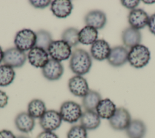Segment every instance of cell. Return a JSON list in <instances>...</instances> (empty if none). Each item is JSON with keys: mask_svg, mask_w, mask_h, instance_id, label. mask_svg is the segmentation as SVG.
Instances as JSON below:
<instances>
[{"mask_svg": "<svg viewBox=\"0 0 155 138\" xmlns=\"http://www.w3.org/2000/svg\"><path fill=\"white\" fill-rule=\"evenodd\" d=\"M80 123L87 130H94L99 126L101 118L95 111H85L81 117Z\"/></svg>", "mask_w": 155, "mask_h": 138, "instance_id": "18", "label": "cell"}, {"mask_svg": "<svg viewBox=\"0 0 155 138\" xmlns=\"http://www.w3.org/2000/svg\"><path fill=\"white\" fill-rule=\"evenodd\" d=\"M59 114L62 120L69 123H74L80 120L82 114L81 106L73 101H65L62 103Z\"/></svg>", "mask_w": 155, "mask_h": 138, "instance_id": "4", "label": "cell"}, {"mask_svg": "<svg viewBox=\"0 0 155 138\" xmlns=\"http://www.w3.org/2000/svg\"><path fill=\"white\" fill-rule=\"evenodd\" d=\"M101 100V95L98 92L90 89L82 97V105L85 111H95Z\"/></svg>", "mask_w": 155, "mask_h": 138, "instance_id": "22", "label": "cell"}, {"mask_svg": "<svg viewBox=\"0 0 155 138\" xmlns=\"http://www.w3.org/2000/svg\"><path fill=\"white\" fill-rule=\"evenodd\" d=\"M47 111L45 103L41 99H33L27 106V112L34 119H40Z\"/></svg>", "mask_w": 155, "mask_h": 138, "instance_id": "24", "label": "cell"}, {"mask_svg": "<svg viewBox=\"0 0 155 138\" xmlns=\"http://www.w3.org/2000/svg\"><path fill=\"white\" fill-rule=\"evenodd\" d=\"M68 87L73 95L79 97H83L90 90L86 79L78 75L73 76L69 79Z\"/></svg>", "mask_w": 155, "mask_h": 138, "instance_id": "10", "label": "cell"}, {"mask_svg": "<svg viewBox=\"0 0 155 138\" xmlns=\"http://www.w3.org/2000/svg\"><path fill=\"white\" fill-rule=\"evenodd\" d=\"M79 32L78 29L75 27H68L62 33V40L66 42L71 47H76L79 43Z\"/></svg>", "mask_w": 155, "mask_h": 138, "instance_id": "26", "label": "cell"}, {"mask_svg": "<svg viewBox=\"0 0 155 138\" xmlns=\"http://www.w3.org/2000/svg\"><path fill=\"white\" fill-rule=\"evenodd\" d=\"M110 126L114 130L121 131L126 129L131 121L129 111L120 107L116 109L114 115L108 120Z\"/></svg>", "mask_w": 155, "mask_h": 138, "instance_id": "8", "label": "cell"}, {"mask_svg": "<svg viewBox=\"0 0 155 138\" xmlns=\"http://www.w3.org/2000/svg\"><path fill=\"white\" fill-rule=\"evenodd\" d=\"M107 21L105 13L99 10L90 11L84 17V22L86 26L92 27L97 30L104 28Z\"/></svg>", "mask_w": 155, "mask_h": 138, "instance_id": "14", "label": "cell"}, {"mask_svg": "<svg viewBox=\"0 0 155 138\" xmlns=\"http://www.w3.org/2000/svg\"><path fill=\"white\" fill-rule=\"evenodd\" d=\"M4 53V51L2 50V47L0 46V63L3 61Z\"/></svg>", "mask_w": 155, "mask_h": 138, "instance_id": "35", "label": "cell"}, {"mask_svg": "<svg viewBox=\"0 0 155 138\" xmlns=\"http://www.w3.org/2000/svg\"><path fill=\"white\" fill-rule=\"evenodd\" d=\"M97 29L85 26L79 32V41L84 45L92 44L97 40Z\"/></svg>", "mask_w": 155, "mask_h": 138, "instance_id": "23", "label": "cell"}, {"mask_svg": "<svg viewBox=\"0 0 155 138\" xmlns=\"http://www.w3.org/2000/svg\"><path fill=\"white\" fill-rule=\"evenodd\" d=\"M8 97L7 94L2 90H0V108H3L8 104Z\"/></svg>", "mask_w": 155, "mask_h": 138, "instance_id": "31", "label": "cell"}, {"mask_svg": "<svg viewBox=\"0 0 155 138\" xmlns=\"http://www.w3.org/2000/svg\"><path fill=\"white\" fill-rule=\"evenodd\" d=\"M111 51L109 44L104 40H97L91 44L90 48L91 56L97 61L107 60Z\"/></svg>", "mask_w": 155, "mask_h": 138, "instance_id": "15", "label": "cell"}, {"mask_svg": "<svg viewBox=\"0 0 155 138\" xmlns=\"http://www.w3.org/2000/svg\"><path fill=\"white\" fill-rule=\"evenodd\" d=\"M143 2H144L145 4H154L155 3V1H142Z\"/></svg>", "mask_w": 155, "mask_h": 138, "instance_id": "36", "label": "cell"}, {"mask_svg": "<svg viewBox=\"0 0 155 138\" xmlns=\"http://www.w3.org/2000/svg\"><path fill=\"white\" fill-rule=\"evenodd\" d=\"M73 6L69 0H54L51 3V11L58 18H65L68 16L73 10Z\"/></svg>", "mask_w": 155, "mask_h": 138, "instance_id": "16", "label": "cell"}, {"mask_svg": "<svg viewBox=\"0 0 155 138\" xmlns=\"http://www.w3.org/2000/svg\"><path fill=\"white\" fill-rule=\"evenodd\" d=\"M87 129L81 125L71 126L67 134V138H87Z\"/></svg>", "mask_w": 155, "mask_h": 138, "instance_id": "28", "label": "cell"}, {"mask_svg": "<svg viewBox=\"0 0 155 138\" xmlns=\"http://www.w3.org/2000/svg\"><path fill=\"white\" fill-rule=\"evenodd\" d=\"M150 58L148 48L140 44L131 48L128 52V61L131 66L139 69L145 67L149 63Z\"/></svg>", "mask_w": 155, "mask_h": 138, "instance_id": "2", "label": "cell"}, {"mask_svg": "<svg viewBox=\"0 0 155 138\" xmlns=\"http://www.w3.org/2000/svg\"><path fill=\"white\" fill-rule=\"evenodd\" d=\"M92 66V60L89 53L82 49H76L72 52L69 66L71 71L78 75L87 74Z\"/></svg>", "mask_w": 155, "mask_h": 138, "instance_id": "1", "label": "cell"}, {"mask_svg": "<svg viewBox=\"0 0 155 138\" xmlns=\"http://www.w3.org/2000/svg\"><path fill=\"white\" fill-rule=\"evenodd\" d=\"M64 66L59 61L49 59L48 63L42 68V74L49 81H56L64 74Z\"/></svg>", "mask_w": 155, "mask_h": 138, "instance_id": "9", "label": "cell"}, {"mask_svg": "<svg viewBox=\"0 0 155 138\" xmlns=\"http://www.w3.org/2000/svg\"><path fill=\"white\" fill-rule=\"evenodd\" d=\"M125 130L128 138H143L146 134L147 128L143 121L135 119L131 121Z\"/></svg>", "mask_w": 155, "mask_h": 138, "instance_id": "21", "label": "cell"}, {"mask_svg": "<svg viewBox=\"0 0 155 138\" xmlns=\"http://www.w3.org/2000/svg\"><path fill=\"white\" fill-rule=\"evenodd\" d=\"M15 125L19 131L28 133L34 129L35 120L27 112H21L16 116Z\"/></svg>", "mask_w": 155, "mask_h": 138, "instance_id": "17", "label": "cell"}, {"mask_svg": "<svg viewBox=\"0 0 155 138\" xmlns=\"http://www.w3.org/2000/svg\"><path fill=\"white\" fill-rule=\"evenodd\" d=\"M122 40L124 44L128 47H133L140 44L142 35L140 31L131 27H127L122 33Z\"/></svg>", "mask_w": 155, "mask_h": 138, "instance_id": "19", "label": "cell"}, {"mask_svg": "<svg viewBox=\"0 0 155 138\" xmlns=\"http://www.w3.org/2000/svg\"><path fill=\"white\" fill-rule=\"evenodd\" d=\"M36 41L35 46L47 51L48 47L53 41L50 32L46 30L41 29L36 32Z\"/></svg>", "mask_w": 155, "mask_h": 138, "instance_id": "27", "label": "cell"}, {"mask_svg": "<svg viewBox=\"0 0 155 138\" xmlns=\"http://www.w3.org/2000/svg\"><path fill=\"white\" fill-rule=\"evenodd\" d=\"M62 119L59 112L50 109L43 114L39 119V125L44 131H53L58 129L61 125Z\"/></svg>", "mask_w": 155, "mask_h": 138, "instance_id": "7", "label": "cell"}, {"mask_svg": "<svg viewBox=\"0 0 155 138\" xmlns=\"http://www.w3.org/2000/svg\"><path fill=\"white\" fill-rule=\"evenodd\" d=\"M47 52L51 59L59 62L68 59L72 53L71 47L62 40L53 41Z\"/></svg>", "mask_w": 155, "mask_h": 138, "instance_id": "5", "label": "cell"}, {"mask_svg": "<svg viewBox=\"0 0 155 138\" xmlns=\"http://www.w3.org/2000/svg\"><path fill=\"white\" fill-rule=\"evenodd\" d=\"M16 138H30L27 136H22V135H21V136H18L17 137H16Z\"/></svg>", "mask_w": 155, "mask_h": 138, "instance_id": "37", "label": "cell"}, {"mask_svg": "<svg viewBox=\"0 0 155 138\" xmlns=\"http://www.w3.org/2000/svg\"><path fill=\"white\" fill-rule=\"evenodd\" d=\"M128 51L123 46H115L111 49L107 58L108 63L113 67H120L128 61Z\"/></svg>", "mask_w": 155, "mask_h": 138, "instance_id": "13", "label": "cell"}, {"mask_svg": "<svg viewBox=\"0 0 155 138\" xmlns=\"http://www.w3.org/2000/svg\"><path fill=\"white\" fill-rule=\"evenodd\" d=\"M0 138H16V136L11 131L2 129L0 131Z\"/></svg>", "mask_w": 155, "mask_h": 138, "instance_id": "34", "label": "cell"}, {"mask_svg": "<svg viewBox=\"0 0 155 138\" xmlns=\"http://www.w3.org/2000/svg\"><path fill=\"white\" fill-rule=\"evenodd\" d=\"M140 1L139 0H122L120 1L121 4L125 8L128 9H131V10L135 9V8L139 5Z\"/></svg>", "mask_w": 155, "mask_h": 138, "instance_id": "30", "label": "cell"}, {"mask_svg": "<svg viewBox=\"0 0 155 138\" xmlns=\"http://www.w3.org/2000/svg\"><path fill=\"white\" fill-rule=\"evenodd\" d=\"M15 74L12 67L5 64L0 65V86L5 87L12 84L15 79Z\"/></svg>", "mask_w": 155, "mask_h": 138, "instance_id": "25", "label": "cell"}, {"mask_svg": "<svg viewBox=\"0 0 155 138\" xmlns=\"http://www.w3.org/2000/svg\"><path fill=\"white\" fill-rule=\"evenodd\" d=\"M116 107L115 104L109 98L102 99L97 105L96 112L100 118L109 120L114 114Z\"/></svg>", "mask_w": 155, "mask_h": 138, "instance_id": "20", "label": "cell"}, {"mask_svg": "<svg viewBox=\"0 0 155 138\" xmlns=\"http://www.w3.org/2000/svg\"><path fill=\"white\" fill-rule=\"evenodd\" d=\"M36 138H59V137L53 131H43L38 135Z\"/></svg>", "mask_w": 155, "mask_h": 138, "instance_id": "32", "label": "cell"}, {"mask_svg": "<svg viewBox=\"0 0 155 138\" xmlns=\"http://www.w3.org/2000/svg\"><path fill=\"white\" fill-rule=\"evenodd\" d=\"M150 16L147 13L141 9H135L130 11L128 20L130 27L139 30L148 25Z\"/></svg>", "mask_w": 155, "mask_h": 138, "instance_id": "12", "label": "cell"}, {"mask_svg": "<svg viewBox=\"0 0 155 138\" xmlns=\"http://www.w3.org/2000/svg\"><path fill=\"white\" fill-rule=\"evenodd\" d=\"M29 2L36 9H44L48 7L51 3V1L49 0H31Z\"/></svg>", "mask_w": 155, "mask_h": 138, "instance_id": "29", "label": "cell"}, {"mask_svg": "<svg viewBox=\"0 0 155 138\" xmlns=\"http://www.w3.org/2000/svg\"><path fill=\"white\" fill-rule=\"evenodd\" d=\"M48 55L47 51L35 46L29 50L27 59L31 66L37 68H42L49 60Z\"/></svg>", "mask_w": 155, "mask_h": 138, "instance_id": "11", "label": "cell"}, {"mask_svg": "<svg viewBox=\"0 0 155 138\" xmlns=\"http://www.w3.org/2000/svg\"><path fill=\"white\" fill-rule=\"evenodd\" d=\"M27 59L26 53L15 47L8 48L4 51L2 62L4 64L12 68H19L24 66Z\"/></svg>", "mask_w": 155, "mask_h": 138, "instance_id": "6", "label": "cell"}, {"mask_svg": "<svg viewBox=\"0 0 155 138\" xmlns=\"http://www.w3.org/2000/svg\"><path fill=\"white\" fill-rule=\"evenodd\" d=\"M147 26L150 32L155 35V13L150 16Z\"/></svg>", "mask_w": 155, "mask_h": 138, "instance_id": "33", "label": "cell"}, {"mask_svg": "<svg viewBox=\"0 0 155 138\" xmlns=\"http://www.w3.org/2000/svg\"><path fill=\"white\" fill-rule=\"evenodd\" d=\"M36 41V32L29 29H24L18 31L14 39L15 47L24 52L35 47Z\"/></svg>", "mask_w": 155, "mask_h": 138, "instance_id": "3", "label": "cell"}]
</instances>
